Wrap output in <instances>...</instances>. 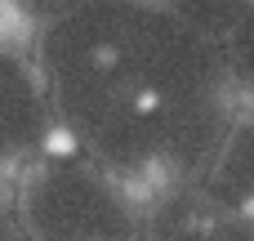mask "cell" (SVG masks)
Wrapping results in <instances>:
<instances>
[{"instance_id":"6da1fadb","label":"cell","mask_w":254,"mask_h":241,"mask_svg":"<svg viewBox=\"0 0 254 241\" xmlns=\"http://www.w3.org/2000/svg\"><path fill=\"white\" fill-rule=\"evenodd\" d=\"M18 219L31 241H125L134 228L121 188L71 157H54L27 179Z\"/></svg>"},{"instance_id":"7a4b0ae2","label":"cell","mask_w":254,"mask_h":241,"mask_svg":"<svg viewBox=\"0 0 254 241\" xmlns=\"http://www.w3.org/2000/svg\"><path fill=\"white\" fill-rule=\"evenodd\" d=\"M49 94L40 80L0 49V157H22L49 134Z\"/></svg>"},{"instance_id":"3957f363","label":"cell","mask_w":254,"mask_h":241,"mask_svg":"<svg viewBox=\"0 0 254 241\" xmlns=\"http://www.w3.org/2000/svg\"><path fill=\"white\" fill-rule=\"evenodd\" d=\"M205 197L214 206H246L254 201V121L228 125L210 170H205Z\"/></svg>"},{"instance_id":"277c9868","label":"cell","mask_w":254,"mask_h":241,"mask_svg":"<svg viewBox=\"0 0 254 241\" xmlns=\"http://www.w3.org/2000/svg\"><path fill=\"white\" fill-rule=\"evenodd\" d=\"M254 0H165V9L188 27V31H196L201 40H210V45H228L232 40V31L241 27V18H246V9H250Z\"/></svg>"},{"instance_id":"5b68a950","label":"cell","mask_w":254,"mask_h":241,"mask_svg":"<svg viewBox=\"0 0 254 241\" xmlns=\"http://www.w3.org/2000/svg\"><path fill=\"white\" fill-rule=\"evenodd\" d=\"M161 241H254L250 219H219V215H201L192 206L161 215Z\"/></svg>"},{"instance_id":"8992f818","label":"cell","mask_w":254,"mask_h":241,"mask_svg":"<svg viewBox=\"0 0 254 241\" xmlns=\"http://www.w3.org/2000/svg\"><path fill=\"white\" fill-rule=\"evenodd\" d=\"M223 67H232L241 80L254 85V4L246 9L241 27L232 31V40H228V49H223Z\"/></svg>"},{"instance_id":"52a82bcc","label":"cell","mask_w":254,"mask_h":241,"mask_svg":"<svg viewBox=\"0 0 254 241\" xmlns=\"http://www.w3.org/2000/svg\"><path fill=\"white\" fill-rule=\"evenodd\" d=\"M31 18H45V22H58V18H67V13H76L80 4H89V0H18Z\"/></svg>"}]
</instances>
